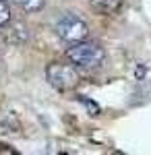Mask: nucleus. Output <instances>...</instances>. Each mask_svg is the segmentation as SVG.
<instances>
[{"label":"nucleus","instance_id":"f257e3e1","mask_svg":"<svg viewBox=\"0 0 151 155\" xmlns=\"http://www.w3.org/2000/svg\"><path fill=\"white\" fill-rule=\"evenodd\" d=\"M66 58L75 68H81V71H93L97 66H102V62L106 58L104 48L97 44V41H77V44H70V48L66 50Z\"/></svg>","mask_w":151,"mask_h":155},{"label":"nucleus","instance_id":"f03ea898","mask_svg":"<svg viewBox=\"0 0 151 155\" xmlns=\"http://www.w3.org/2000/svg\"><path fill=\"white\" fill-rule=\"evenodd\" d=\"M54 31L64 44H77V41L87 39V35H89V27L85 23V19H81L75 12L62 15L58 19V23H56V27H54Z\"/></svg>","mask_w":151,"mask_h":155},{"label":"nucleus","instance_id":"7ed1b4c3","mask_svg":"<svg viewBox=\"0 0 151 155\" xmlns=\"http://www.w3.org/2000/svg\"><path fill=\"white\" fill-rule=\"evenodd\" d=\"M46 79L50 81L52 87H56L60 91H66L79 85V72L72 64H60L54 62L46 68Z\"/></svg>","mask_w":151,"mask_h":155},{"label":"nucleus","instance_id":"20e7f679","mask_svg":"<svg viewBox=\"0 0 151 155\" xmlns=\"http://www.w3.org/2000/svg\"><path fill=\"white\" fill-rule=\"evenodd\" d=\"M6 27V31H4V37H6V41H11V44H23L25 39H27V27H25L21 21L19 23H11L4 25Z\"/></svg>","mask_w":151,"mask_h":155},{"label":"nucleus","instance_id":"39448f33","mask_svg":"<svg viewBox=\"0 0 151 155\" xmlns=\"http://www.w3.org/2000/svg\"><path fill=\"white\" fill-rule=\"evenodd\" d=\"M122 2L124 0H89L91 8L97 15H116L122 8Z\"/></svg>","mask_w":151,"mask_h":155},{"label":"nucleus","instance_id":"423d86ee","mask_svg":"<svg viewBox=\"0 0 151 155\" xmlns=\"http://www.w3.org/2000/svg\"><path fill=\"white\" fill-rule=\"evenodd\" d=\"M12 4H17L19 8H23L27 12H37L44 8V4H46V0H11Z\"/></svg>","mask_w":151,"mask_h":155},{"label":"nucleus","instance_id":"0eeeda50","mask_svg":"<svg viewBox=\"0 0 151 155\" xmlns=\"http://www.w3.org/2000/svg\"><path fill=\"white\" fill-rule=\"evenodd\" d=\"M12 19V12H11V6H8V2L6 0H0V27H4V25H8Z\"/></svg>","mask_w":151,"mask_h":155},{"label":"nucleus","instance_id":"6e6552de","mask_svg":"<svg viewBox=\"0 0 151 155\" xmlns=\"http://www.w3.org/2000/svg\"><path fill=\"white\" fill-rule=\"evenodd\" d=\"M81 101L85 104V106H89V107H91V116H97V106H95V104H91L89 99H81Z\"/></svg>","mask_w":151,"mask_h":155},{"label":"nucleus","instance_id":"1a4fd4ad","mask_svg":"<svg viewBox=\"0 0 151 155\" xmlns=\"http://www.w3.org/2000/svg\"><path fill=\"white\" fill-rule=\"evenodd\" d=\"M0 64H2V62H0ZM0 71H2V66H0Z\"/></svg>","mask_w":151,"mask_h":155}]
</instances>
